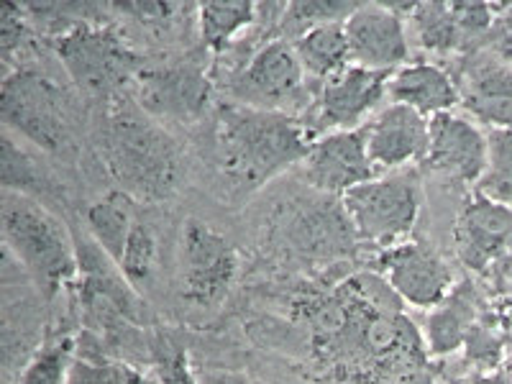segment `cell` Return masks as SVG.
Returning <instances> with one entry per match:
<instances>
[{"label":"cell","mask_w":512,"mask_h":384,"mask_svg":"<svg viewBox=\"0 0 512 384\" xmlns=\"http://www.w3.org/2000/svg\"><path fill=\"white\" fill-rule=\"evenodd\" d=\"M397 300L382 277L369 274L308 300L303 313L315 354L351 374H395L420 364L423 344Z\"/></svg>","instance_id":"obj_1"},{"label":"cell","mask_w":512,"mask_h":384,"mask_svg":"<svg viewBox=\"0 0 512 384\" xmlns=\"http://www.w3.org/2000/svg\"><path fill=\"white\" fill-rule=\"evenodd\" d=\"M100 154L118 192L131 200L159 203L175 195L177 144L139 103L111 108L100 128Z\"/></svg>","instance_id":"obj_2"},{"label":"cell","mask_w":512,"mask_h":384,"mask_svg":"<svg viewBox=\"0 0 512 384\" xmlns=\"http://www.w3.org/2000/svg\"><path fill=\"white\" fill-rule=\"evenodd\" d=\"M216 144L223 172L231 182L251 190L303 164L313 146L303 126L287 113L259 111L241 103L221 105Z\"/></svg>","instance_id":"obj_3"},{"label":"cell","mask_w":512,"mask_h":384,"mask_svg":"<svg viewBox=\"0 0 512 384\" xmlns=\"http://www.w3.org/2000/svg\"><path fill=\"white\" fill-rule=\"evenodd\" d=\"M0 226L6 251H11L47 300H54V295L67 285H75L77 249L52 210L31 195L3 192Z\"/></svg>","instance_id":"obj_4"},{"label":"cell","mask_w":512,"mask_h":384,"mask_svg":"<svg viewBox=\"0 0 512 384\" xmlns=\"http://www.w3.org/2000/svg\"><path fill=\"white\" fill-rule=\"evenodd\" d=\"M54 52L82 93L105 98L139 77V57L111 26L75 21L67 31L54 36Z\"/></svg>","instance_id":"obj_5"},{"label":"cell","mask_w":512,"mask_h":384,"mask_svg":"<svg viewBox=\"0 0 512 384\" xmlns=\"http://www.w3.org/2000/svg\"><path fill=\"white\" fill-rule=\"evenodd\" d=\"M420 190L410 175L374 177L341 195V208L359 241L395 246L415 228L420 216Z\"/></svg>","instance_id":"obj_6"},{"label":"cell","mask_w":512,"mask_h":384,"mask_svg":"<svg viewBox=\"0 0 512 384\" xmlns=\"http://www.w3.org/2000/svg\"><path fill=\"white\" fill-rule=\"evenodd\" d=\"M239 274V254L221 231L187 218L177 241V287L185 303L198 308L221 305Z\"/></svg>","instance_id":"obj_7"},{"label":"cell","mask_w":512,"mask_h":384,"mask_svg":"<svg viewBox=\"0 0 512 384\" xmlns=\"http://www.w3.org/2000/svg\"><path fill=\"white\" fill-rule=\"evenodd\" d=\"M3 123L34 141L39 149L62 154L72 144V128L59 88L36 70H16L3 80Z\"/></svg>","instance_id":"obj_8"},{"label":"cell","mask_w":512,"mask_h":384,"mask_svg":"<svg viewBox=\"0 0 512 384\" xmlns=\"http://www.w3.org/2000/svg\"><path fill=\"white\" fill-rule=\"evenodd\" d=\"M231 93L241 105L290 116L305 95V70L295 44L287 39L269 41L233 80Z\"/></svg>","instance_id":"obj_9"},{"label":"cell","mask_w":512,"mask_h":384,"mask_svg":"<svg viewBox=\"0 0 512 384\" xmlns=\"http://www.w3.org/2000/svg\"><path fill=\"white\" fill-rule=\"evenodd\" d=\"M377 269L400 300L415 308H438L451 295L454 274L425 244H395L379 254Z\"/></svg>","instance_id":"obj_10"},{"label":"cell","mask_w":512,"mask_h":384,"mask_svg":"<svg viewBox=\"0 0 512 384\" xmlns=\"http://www.w3.org/2000/svg\"><path fill=\"white\" fill-rule=\"evenodd\" d=\"M303 177L313 190L328 195H346L354 187L377 177V167L367 152L364 128L331 131L313 141L308 157L303 159Z\"/></svg>","instance_id":"obj_11"},{"label":"cell","mask_w":512,"mask_h":384,"mask_svg":"<svg viewBox=\"0 0 512 384\" xmlns=\"http://www.w3.org/2000/svg\"><path fill=\"white\" fill-rule=\"evenodd\" d=\"M136 85V103L152 118H200L210 103V80L195 62H172L141 70Z\"/></svg>","instance_id":"obj_12"},{"label":"cell","mask_w":512,"mask_h":384,"mask_svg":"<svg viewBox=\"0 0 512 384\" xmlns=\"http://www.w3.org/2000/svg\"><path fill=\"white\" fill-rule=\"evenodd\" d=\"M392 72L367 70L349 64L338 75L328 77L318 98V128L354 131L367 113L382 103L390 90Z\"/></svg>","instance_id":"obj_13"},{"label":"cell","mask_w":512,"mask_h":384,"mask_svg":"<svg viewBox=\"0 0 512 384\" xmlns=\"http://www.w3.org/2000/svg\"><path fill=\"white\" fill-rule=\"evenodd\" d=\"M349 57L356 67L395 72L408 59V36L402 18L387 6H359L344 21Z\"/></svg>","instance_id":"obj_14"},{"label":"cell","mask_w":512,"mask_h":384,"mask_svg":"<svg viewBox=\"0 0 512 384\" xmlns=\"http://www.w3.org/2000/svg\"><path fill=\"white\" fill-rule=\"evenodd\" d=\"M456 256L474 272L497 262L512 246V205L474 195L456 221Z\"/></svg>","instance_id":"obj_15"},{"label":"cell","mask_w":512,"mask_h":384,"mask_svg":"<svg viewBox=\"0 0 512 384\" xmlns=\"http://www.w3.org/2000/svg\"><path fill=\"white\" fill-rule=\"evenodd\" d=\"M428 131H431V144L423 162L425 167L461 182L482 180L489 159L487 134L451 111L428 118Z\"/></svg>","instance_id":"obj_16"},{"label":"cell","mask_w":512,"mask_h":384,"mask_svg":"<svg viewBox=\"0 0 512 384\" xmlns=\"http://www.w3.org/2000/svg\"><path fill=\"white\" fill-rule=\"evenodd\" d=\"M364 136H367L369 159L377 172L425 162L431 144L428 118L400 103L384 108L372 123H367Z\"/></svg>","instance_id":"obj_17"},{"label":"cell","mask_w":512,"mask_h":384,"mask_svg":"<svg viewBox=\"0 0 512 384\" xmlns=\"http://www.w3.org/2000/svg\"><path fill=\"white\" fill-rule=\"evenodd\" d=\"M390 95L395 103L408 105L420 116L433 118L438 113H448L459 103V90L454 80L436 67V64H408L392 72Z\"/></svg>","instance_id":"obj_18"},{"label":"cell","mask_w":512,"mask_h":384,"mask_svg":"<svg viewBox=\"0 0 512 384\" xmlns=\"http://www.w3.org/2000/svg\"><path fill=\"white\" fill-rule=\"evenodd\" d=\"M474 292L472 287H456L451 295L425 318V341L433 354H451L464 346L466 333L474 326Z\"/></svg>","instance_id":"obj_19"},{"label":"cell","mask_w":512,"mask_h":384,"mask_svg":"<svg viewBox=\"0 0 512 384\" xmlns=\"http://www.w3.org/2000/svg\"><path fill=\"white\" fill-rule=\"evenodd\" d=\"M131 203H134V200L116 190L108 192L105 198H100L98 203L90 205L88 210L90 236H93L95 244L108 254V259L116 264H121L128 241H131V233H134L136 223H139L136 221Z\"/></svg>","instance_id":"obj_20"},{"label":"cell","mask_w":512,"mask_h":384,"mask_svg":"<svg viewBox=\"0 0 512 384\" xmlns=\"http://www.w3.org/2000/svg\"><path fill=\"white\" fill-rule=\"evenodd\" d=\"M292 44H295V52L300 57L305 75H313L323 82L351 64L344 21L341 24L318 26V29L308 31Z\"/></svg>","instance_id":"obj_21"},{"label":"cell","mask_w":512,"mask_h":384,"mask_svg":"<svg viewBox=\"0 0 512 384\" xmlns=\"http://www.w3.org/2000/svg\"><path fill=\"white\" fill-rule=\"evenodd\" d=\"M466 108L492 128H512V72L505 67L479 70L464 95Z\"/></svg>","instance_id":"obj_22"},{"label":"cell","mask_w":512,"mask_h":384,"mask_svg":"<svg viewBox=\"0 0 512 384\" xmlns=\"http://www.w3.org/2000/svg\"><path fill=\"white\" fill-rule=\"evenodd\" d=\"M256 6L249 0H239V3H205L198 11L200 21V36L208 49H223L233 36L254 24Z\"/></svg>","instance_id":"obj_23"},{"label":"cell","mask_w":512,"mask_h":384,"mask_svg":"<svg viewBox=\"0 0 512 384\" xmlns=\"http://www.w3.org/2000/svg\"><path fill=\"white\" fill-rule=\"evenodd\" d=\"M72 351H75V341L70 333H57L47 338L24 367L18 384H67L70 369L75 364Z\"/></svg>","instance_id":"obj_24"},{"label":"cell","mask_w":512,"mask_h":384,"mask_svg":"<svg viewBox=\"0 0 512 384\" xmlns=\"http://www.w3.org/2000/svg\"><path fill=\"white\" fill-rule=\"evenodd\" d=\"M487 141V172L477 182V192L497 203L512 205V128H489Z\"/></svg>","instance_id":"obj_25"},{"label":"cell","mask_w":512,"mask_h":384,"mask_svg":"<svg viewBox=\"0 0 512 384\" xmlns=\"http://www.w3.org/2000/svg\"><path fill=\"white\" fill-rule=\"evenodd\" d=\"M356 8L359 6H351V3H313V0L290 3L280 18V39L295 41L308 34V31L318 29V26L341 24Z\"/></svg>","instance_id":"obj_26"},{"label":"cell","mask_w":512,"mask_h":384,"mask_svg":"<svg viewBox=\"0 0 512 384\" xmlns=\"http://www.w3.org/2000/svg\"><path fill=\"white\" fill-rule=\"evenodd\" d=\"M415 29L423 47L428 49H451L464 36L456 6H446V3H425L415 8Z\"/></svg>","instance_id":"obj_27"},{"label":"cell","mask_w":512,"mask_h":384,"mask_svg":"<svg viewBox=\"0 0 512 384\" xmlns=\"http://www.w3.org/2000/svg\"><path fill=\"white\" fill-rule=\"evenodd\" d=\"M67 384H152L139 369L108 356H75Z\"/></svg>","instance_id":"obj_28"},{"label":"cell","mask_w":512,"mask_h":384,"mask_svg":"<svg viewBox=\"0 0 512 384\" xmlns=\"http://www.w3.org/2000/svg\"><path fill=\"white\" fill-rule=\"evenodd\" d=\"M154 264H157V239H154L152 228L139 221L131 233V241H128L118 269L131 285H146L152 280Z\"/></svg>","instance_id":"obj_29"},{"label":"cell","mask_w":512,"mask_h":384,"mask_svg":"<svg viewBox=\"0 0 512 384\" xmlns=\"http://www.w3.org/2000/svg\"><path fill=\"white\" fill-rule=\"evenodd\" d=\"M0 144H3V149H0V182H3V192L31 195V190L39 185L36 162L16 141L8 139V134H3Z\"/></svg>","instance_id":"obj_30"},{"label":"cell","mask_w":512,"mask_h":384,"mask_svg":"<svg viewBox=\"0 0 512 384\" xmlns=\"http://www.w3.org/2000/svg\"><path fill=\"white\" fill-rule=\"evenodd\" d=\"M152 359L159 384H198V374L190 369L185 346L167 333H157L152 344Z\"/></svg>","instance_id":"obj_31"},{"label":"cell","mask_w":512,"mask_h":384,"mask_svg":"<svg viewBox=\"0 0 512 384\" xmlns=\"http://www.w3.org/2000/svg\"><path fill=\"white\" fill-rule=\"evenodd\" d=\"M495 326H472L466 333V354L479 369L495 367L502 354V336Z\"/></svg>","instance_id":"obj_32"},{"label":"cell","mask_w":512,"mask_h":384,"mask_svg":"<svg viewBox=\"0 0 512 384\" xmlns=\"http://www.w3.org/2000/svg\"><path fill=\"white\" fill-rule=\"evenodd\" d=\"M0 41H3V59L8 62V54L16 52L21 47V41L26 39V18L24 11L16 3H6L0 11Z\"/></svg>","instance_id":"obj_33"},{"label":"cell","mask_w":512,"mask_h":384,"mask_svg":"<svg viewBox=\"0 0 512 384\" xmlns=\"http://www.w3.org/2000/svg\"><path fill=\"white\" fill-rule=\"evenodd\" d=\"M198 384H254V382L241 372H231V369H213V372H200Z\"/></svg>","instance_id":"obj_34"},{"label":"cell","mask_w":512,"mask_h":384,"mask_svg":"<svg viewBox=\"0 0 512 384\" xmlns=\"http://www.w3.org/2000/svg\"><path fill=\"white\" fill-rule=\"evenodd\" d=\"M492 326H495L497 331H500L502 341H512V303L505 305V308H502L500 313H497V320H495V323H492Z\"/></svg>","instance_id":"obj_35"},{"label":"cell","mask_w":512,"mask_h":384,"mask_svg":"<svg viewBox=\"0 0 512 384\" xmlns=\"http://www.w3.org/2000/svg\"><path fill=\"white\" fill-rule=\"evenodd\" d=\"M464 384H507V382L502 377H482V374H479V377L466 379Z\"/></svg>","instance_id":"obj_36"},{"label":"cell","mask_w":512,"mask_h":384,"mask_svg":"<svg viewBox=\"0 0 512 384\" xmlns=\"http://www.w3.org/2000/svg\"><path fill=\"white\" fill-rule=\"evenodd\" d=\"M507 287H510V292H512V267H510V272H507Z\"/></svg>","instance_id":"obj_37"}]
</instances>
